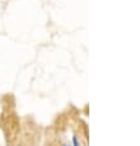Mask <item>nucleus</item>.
<instances>
[{
  "mask_svg": "<svg viewBox=\"0 0 140 146\" xmlns=\"http://www.w3.org/2000/svg\"><path fill=\"white\" fill-rule=\"evenodd\" d=\"M0 126L4 130V134L8 139V141L15 140L16 135L19 133V118L16 116L15 113L6 111L1 115Z\"/></svg>",
  "mask_w": 140,
  "mask_h": 146,
  "instance_id": "f257e3e1",
  "label": "nucleus"
},
{
  "mask_svg": "<svg viewBox=\"0 0 140 146\" xmlns=\"http://www.w3.org/2000/svg\"><path fill=\"white\" fill-rule=\"evenodd\" d=\"M73 142H75V146H79L78 142H77V139L76 137H73Z\"/></svg>",
  "mask_w": 140,
  "mask_h": 146,
  "instance_id": "f03ea898",
  "label": "nucleus"
}]
</instances>
